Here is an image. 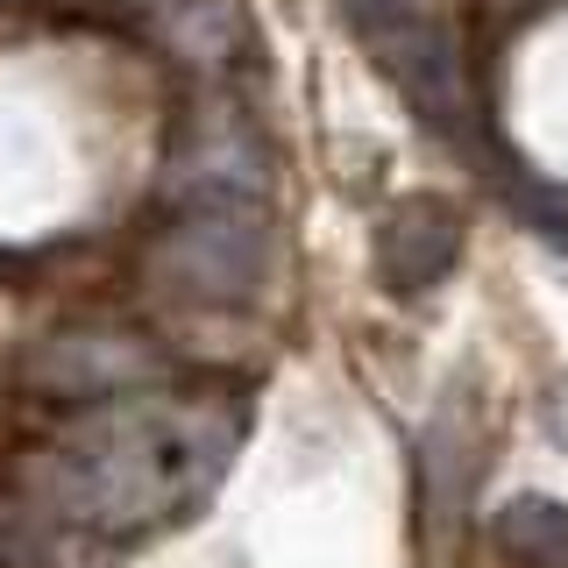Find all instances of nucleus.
Listing matches in <instances>:
<instances>
[{"mask_svg": "<svg viewBox=\"0 0 568 568\" xmlns=\"http://www.w3.org/2000/svg\"><path fill=\"white\" fill-rule=\"evenodd\" d=\"M164 200L178 213H263L271 200V164H263L256 135L235 114H213L200 135H185V150L171 156Z\"/></svg>", "mask_w": 568, "mask_h": 568, "instance_id": "f03ea898", "label": "nucleus"}, {"mask_svg": "<svg viewBox=\"0 0 568 568\" xmlns=\"http://www.w3.org/2000/svg\"><path fill=\"white\" fill-rule=\"evenodd\" d=\"M213 462H221V448L206 426L171 413H121L58 462V497L79 526L135 532L185 505L213 476Z\"/></svg>", "mask_w": 568, "mask_h": 568, "instance_id": "f257e3e1", "label": "nucleus"}, {"mask_svg": "<svg viewBox=\"0 0 568 568\" xmlns=\"http://www.w3.org/2000/svg\"><path fill=\"white\" fill-rule=\"evenodd\" d=\"M171 271L200 298H248L271 271V227L263 213H178Z\"/></svg>", "mask_w": 568, "mask_h": 568, "instance_id": "7ed1b4c3", "label": "nucleus"}, {"mask_svg": "<svg viewBox=\"0 0 568 568\" xmlns=\"http://www.w3.org/2000/svg\"><path fill=\"white\" fill-rule=\"evenodd\" d=\"M455 242H462V227H455V213L440 200H405L384 221V271H390V284H398V292L434 284L455 263Z\"/></svg>", "mask_w": 568, "mask_h": 568, "instance_id": "20e7f679", "label": "nucleus"}, {"mask_svg": "<svg viewBox=\"0 0 568 568\" xmlns=\"http://www.w3.org/2000/svg\"><path fill=\"white\" fill-rule=\"evenodd\" d=\"M505 547H511V555H526V561L568 555V511H555V505H519L505 519Z\"/></svg>", "mask_w": 568, "mask_h": 568, "instance_id": "39448f33", "label": "nucleus"}]
</instances>
